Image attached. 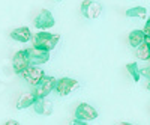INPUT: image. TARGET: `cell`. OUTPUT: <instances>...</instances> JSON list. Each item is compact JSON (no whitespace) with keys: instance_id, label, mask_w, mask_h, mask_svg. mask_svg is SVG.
<instances>
[{"instance_id":"1","label":"cell","mask_w":150,"mask_h":125,"mask_svg":"<svg viewBox=\"0 0 150 125\" xmlns=\"http://www.w3.org/2000/svg\"><path fill=\"white\" fill-rule=\"evenodd\" d=\"M59 41H60L59 35H53L48 32H38L33 36V45L38 48H42V50H48V51H51L53 48H56Z\"/></svg>"},{"instance_id":"2","label":"cell","mask_w":150,"mask_h":125,"mask_svg":"<svg viewBox=\"0 0 150 125\" xmlns=\"http://www.w3.org/2000/svg\"><path fill=\"white\" fill-rule=\"evenodd\" d=\"M21 76L27 80L29 84L38 86L42 81V79L45 77V72H44L42 68H38V65H29L26 69L21 72Z\"/></svg>"},{"instance_id":"3","label":"cell","mask_w":150,"mask_h":125,"mask_svg":"<svg viewBox=\"0 0 150 125\" xmlns=\"http://www.w3.org/2000/svg\"><path fill=\"white\" fill-rule=\"evenodd\" d=\"M56 84H57V79H54L53 76H45L39 84L35 86V91L33 92L36 94L38 98H44L50 92L56 91Z\"/></svg>"},{"instance_id":"4","label":"cell","mask_w":150,"mask_h":125,"mask_svg":"<svg viewBox=\"0 0 150 125\" xmlns=\"http://www.w3.org/2000/svg\"><path fill=\"white\" fill-rule=\"evenodd\" d=\"M81 14L87 20H96L102 14V6L101 3L93 2V0H84L81 3Z\"/></svg>"},{"instance_id":"5","label":"cell","mask_w":150,"mask_h":125,"mask_svg":"<svg viewBox=\"0 0 150 125\" xmlns=\"http://www.w3.org/2000/svg\"><path fill=\"white\" fill-rule=\"evenodd\" d=\"M54 24H56V20L51 12L48 9H41V12L38 14L35 20V27L39 30H45V29H51Z\"/></svg>"},{"instance_id":"6","label":"cell","mask_w":150,"mask_h":125,"mask_svg":"<svg viewBox=\"0 0 150 125\" xmlns=\"http://www.w3.org/2000/svg\"><path fill=\"white\" fill-rule=\"evenodd\" d=\"M12 65H14V71L17 74H21L24 69H26L30 65L27 50H20V51H17L14 54V57H12Z\"/></svg>"},{"instance_id":"7","label":"cell","mask_w":150,"mask_h":125,"mask_svg":"<svg viewBox=\"0 0 150 125\" xmlns=\"http://www.w3.org/2000/svg\"><path fill=\"white\" fill-rule=\"evenodd\" d=\"M29 53V59H30V65H42L45 62L50 60V51L48 50H42L38 47H32L27 50Z\"/></svg>"},{"instance_id":"8","label":"cell","mask_w":150,"mask_h":125,"mask_svg":"<svg viewBox=\"0 0 150 125\" xmlns=\"http://www.w3.org/2000/svg\"><path fill=\"white\" fill-rule=\"evenodd\" d=\"M75 118L81 119L84 122H89V121H93L98 118V111L90 104L83 103V104H78V107L75 109Z\"/></svg>"},{"instance_id":"9","label":"cell","mask_w":150,"mask_h":125,"mask_svg":"<svg viewBox=\"0 0 150 125\" xmlns=\"http://www.w3.org/2000/svg\"><path fill=\"white\" fill-rule=\"evenodd\" d=\"M78 87V81L74 80L71 77H63L57 80V84H56V92L60 95V96H66L69 95L74 89H77Z\"/></svg>"},{"instance_id":"10","label":"cell","mask_w":150,"mask_h":125,"mask_svg":"<svg viewBox=\"0 0 150 125\" xmlns=\"http://www.w3.org/2000/svg\"><path fill=\"white\" fill-rule=\"evenodd\" d=\"M33 109L38 115H42V116H48L53 113V103L48 101V99L44 98H38L36 103L33 104Z\"/></svg>"},{"instance_id":"11","label":"cell","mask_w":150,"mask_h":125,"mask_svg":"<svg viewBox=\"0 0 150 125\" xmlns=\"http://www.w3.org/2000/svg\"><path fill=\"white\" fill-rule=\"evenodd\" d=\"M11 38L18 41V42H27V41H30L33 38V36H32V32H30L29 27L23 26V27H17L14 32H12L11 33Z\"/></svg>"},{"instance_id":"12","label":"cell","mask_w":150,"mask_h":125,"mask_svg":"<svg viewBox=\"0 0 150 125\" xmlns=\"http://www.w3.org/2000/svg\"><path fill=\"white\" fill-rule=\"evenodd\" d=\"M36 94L35 92H29V94H23L20 98H18V101H17V109L23 110V109H27V107H33V104L36 103Z\"/></svg>"},{"instance_id":"13","label":"cell","mask_w":150,"mask_h":125,"mask_svg":"<svg viewBox=\"0 0 150 125\" xmlns=\"http://www.w3.org/2000/svg\"><path fill=\"white\" fill-rule=\"evenodd\" d=\"M144 39H146L144 30H134V32L129 33V44H131V47L137 48L138 45H141L144 42Z\"/></svg>"},{"instance_id":"14","label":"cell","mask_w":150,"mask_h":125,"mask_svg":"<svg viewBox=\"0 0 150 125\" xmlns=\"http://www.w3.org/2000/svg\"><path fill=\"white\" fill-rule=\"evenodd\" d=\"M137 57L140 60H150V45L144 41L141 45L137 47V51H135Z\"/></svg>"},{"instance_id":"15","label":"cell","mask_w":150,"mask_h":125,"mask_svg":"<svg viewBox=\"0 0 150 125\" xmlns=\"http://www.w3.org/2000/svg\"><path fill=\"white\" fill-rule=\"evenodd\" d=\"M126 68H128L129 74L132 76V80H134L135 83H138V81H140V77L143 76V74H141V69L138 68V65H137L135 62H131V64L126 65Z\"/></svg>"},{"instance_id":"16","label":"cell","mask_w":150,"mask_h":125,"mask_svg":"<svg viewBox=\"0 0 150 125\" xmlns=\"http://www.w3.org/2000/svg\"><path fill=\"white\" fill-rule=\"evenodd\" d=\"M147 14V9L143 8V6H135V8H131L126 11V17H140V18H144Z\"/></svg>"},{"instance_id":"17","label":"cell","mask_w":150,"mask_h":125,"mask_svg":"<svg viewBox=\"0 0 150 125\" xmlns=\"http://www.w3.org/2000/svg\"><path fill=\"white\" fill-rule=\"evenodd\" d=\"M141 74H143V76H144L146 79H149V80H150V65H149V66H146L144 69H141Z\"/></svg>"},{"instance_id":"18","label":"cell","mask_w":150,"mask_h":125,"mask_svg":"<svg viewBox=\"0 0 150 125\" xmlns=\"http://www.w3.org/2000/svg\"><path fill=\"white\" fill-rule=\"evenodd\" d=\"M144 33H146L147 36H150V18L147 20V23H146V26H144Z\"/></svg>"},{"instance_id":"19","label":"cell","mask_w":150,"mask_h":125,"mask_svg":"<svg viewBox=\"0 0 150 125\" xmlns=\"http://www.w3.org/2000/svg\"><path fill=\"white\" fill-rule=\"evenodd\" d=\"M17 124H18V122H17V121H14V119H12V121H8V122H6V125H17Z\"/></svg>"},{"instance_id":"20","label":"cell","mask_w":150,"mask_h":125,"mask_svg":"<svg viewBox=\"0 0 150 125\" xmlns=\"http://www.w3.org/2000/svg\"><path fill=\"white\" fill-rule=\"evenodd\" d=\"M147 89L150 91V81H149V84H147Z\"/></svg>"},{"instance_id":"21","label":"cell","mask_w":150,"mask_h":125,"mask_svg":"<svg viewBox=\"0 0 150 125\" xmlns=\"http://www.w3.org/2000/svg\"><path fill=\"white\" fill-rule=\"evenodd\" d=\"M57 2H60V0H57Z\"/></svg>"}]
</instances>
